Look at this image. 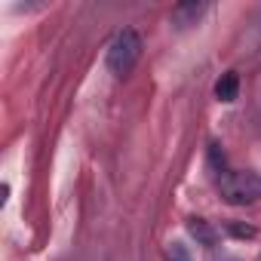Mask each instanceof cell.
Masks as SVG:
<instances>
[{
  "instance_id": "obj_1",
  "label": "cell",
  "mask_w": 261,
  "mask_h": 261,
  "mask_svg": "<svg viewBox=\"0 0 261 261\" xmlns=\"http://www.w3.org/2000/svg\"><path fill=\"white\" fill-rule=\"evenodd\" d=\"M139 59H142V37H139V31H133V28L117 31L111 46H108V71L114 77H129Z\"/></svg>"
},
{
  "instance_id": "obj_2",
  "label": "cell",
  "mask_w": 261,
  "mask_h": 261,
  "mask_svg": "<svg viewBox=\"0 0 261 261\" xmlns=\"http://www.w3.org/2000/svg\"><path fill=\"white\" fill-rule=\"evenodd\" d=\"M218 194L230 206H246L261 200V175L255 172H224L218 181Z\"/></svg>"
},
{
  "instance_id": "obj_3",
  "label": "cell",
  "mask_w": 261,
  "mask_h": 261,
  "mask_svg": "<svg viewBox=\"0 0 261 261\" xmlns=\"http://www.w3.org/2000/svg\"><path fill=\"white\" fill-rule=\"evenodd\" d=\"M237 92H240V77H237L233 71L221 74V80L215 83V95H218V101H233Z\"/></svg>"
},
{
  "instance_id": "obj_4",
  "label": "cell",
  "mask_w": 261,
  "mask_h": 261,
  "mask_svg": "<svg viewBox=\"0 0 261 261\" xmlns=\"http://www.w3.org/2000/svg\"><path fill=\"white\" fill-rule=\"evenodd\" d=\"M206 7L203 4H188V7H178L175 10V22L178 25H185V19H200V13H203Z\"/></svg>"
},
{
  "instance_id": "obj_5",
  "label": "cell",
  "mask_w": 261,
  "mask_h": 261,
  "mask_svg": "<svg viewBox=\"0 0 261 261\" xmlns=\"http://www.w3.org/2000/svg\"><path fill=\"white\" fill-rule=\"evenodd\" d=\"M227 233L249 240V237H255V227H249V224H237V221H227Z\"/></svg>"
},
{
  "instance_id": "obj_6",
  "label": "cell",
  "mask_w": 261,
  "mask_h": 261,
  "mask_svg": "<svg viewBox=\"0 0 261 261\" xmlns=\"http://www.w3.org/2000/svg\"><path fill=\"white\" fill-rule=\"evenodd\" d=\"M191 233H194V237H200L203 243H212V230H209L200 218H194V221H191Z\"/></svg>"
},
{
  "instance_id": "obj_7",
  "label": "cell",
  "mask_w": 261,
  "mask_h": 261,
  "mask_svg": "<svg viewBox=\"0 0 261 261\" xmlns=\"http://www.w3.org/2000/svg\"><path fill=\"white\" fill-rule=\"evenodd\" d=\"M166 255H169V261H191V255H188V249H185L181 243H172Z\"/></svg>"
},
{
  "instance_id": "obj_8",
  "label": "cell",
  "mask_w": 261,
  "mask_h": 261,
  "mask_svg": "<svg viewBox=\"0 0 261 261\" xmlns=\"http://www.w3.org/2000/svg\"><path fill=\"white\" fill-rule=\"evenodd\" d=\"M209 160H212V166H215V169H221V166H224V154L218 151V145H209Z\"/></svg>"
}]
</instances>
